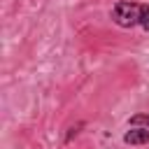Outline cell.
I'll use <instances>...</instances> for the list:
<instances>
[{
  "mask_svg": "<svg viewBox=\"0 0 149 149\" xmlns=\"http://www.w3.org/2000/svg\"><path fill=\"white\" fill-rule=\"evenodd\" d=\"M112 21L121 28H144L149 30V5L144 2H133V0H119L112 5V12H109Z\"/></svg>",
  "mask_w": 149,
  "mask_h": 149,
  "instance_id": "1",
  "label": "cell"
},
{
  "mask_svg": "<svg viewBox=\"0 0 149 149\" xmlns=\"http://www.w3.org/2000/svg\"><path fill=\"white\" fill-rule=\"evenodd\" d=\"M123 142L130 147H140V144H149V128L142 126H130V130L123 133Z\"/></svg>",
  "mask_w": 149,
  "mask_h": 149,
  "instance_id": "2",
  "label": "cell"
},
{
  "mask_svg": "<svg viewBox=\"0 0 149 149\" xmlns=\"http://www.w3.org/2000/svg\"><path fill=\"white\" fill-rule=\"evenodd\" d=\"M128 126H142V128H149V114H133L128 119Z\"/></svg>",
  "mask_w": 149,
  "mask_h": 149,
  "instance_id": "3",
  "label": "cell"
},
{
  "mask_svg": "<svg viewBox=\"0 0 149 149\" xmlns=\"http://www.w3.org/2000/svg\"><path fill=\"white\" fill-rule=\"evenodd\" d=\"M79 128H81V123H79V126H72V128H70V133H68V137H65V142H70V140L79 133Z\"/></svg>",
  "mask_w": 149,
  "mask_h": 149,
  "instance_id": "4",
  "label": "cell"
}]
</instances>
